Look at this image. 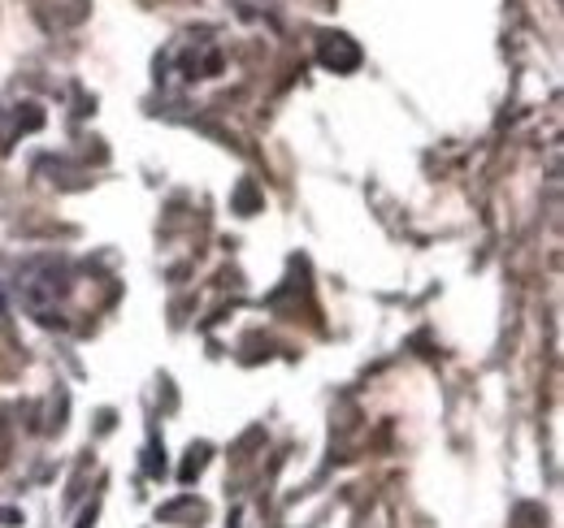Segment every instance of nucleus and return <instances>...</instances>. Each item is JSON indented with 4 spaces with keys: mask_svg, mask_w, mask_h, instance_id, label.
<instances>
[{
    "mask_svg": "<svg viewBox=\"0 0 564 528\" xmlns=\"http://www.w3.org/2000/svg\"><path fill=\"white\" fill-rule=\"evenodd\" d=\"M66 295H70V273H66V264L53 261V256L31 261L18 273V299H22L26 312H31L35 321H44V326L57 321V308H62Z\"/></svg>",
    "mask_w": 564,
    "mask_h": 528,
    "instance_id": "f257e3e1",
    "label": "nucleus"
},
{
    "mask_svg": "<svg viewBox=\"0 0 564 528\" xmlns=\"http://www.w3.org/2000/svg\"><path fill=\"white\" fill-rule=\"evenodd\" d=\"M317 62L335 74H352L360 66V44L344 31H326V35H317Z\"/></svg>",
    "mask_w": 564,
    "mask_h": 528,
    "instance_id": "f03ea898",
    "label": "nucleus"
},
{
    "mask_svg": "<svg viewBox=\"0 0 564 528\" xmlns=\"http://www.w3.org/2000/svg\"><path fill=\"white\" fill-rule=\"evenodd\" d=\"M87 13H91V0H44V4H40V18H44L48 26H57V31L87 22Z\"/></svg>",
    "mask_w": 564,
    "mask_h": 528,
    "instance_id": "7ed1b4c3",
    "label": "nucleus"
},
{
    "mask_svg": "<svg viewBox=\"0 0 564 528\" xmlns=\"http://www.w3.org/2000/svg\"><path fill=\"white\" fill-rule=\"evenodd\" d=\"M230 208H235V212H243V217L261 212V191H257V183H239V187H235V196H230Z\"/></svg>",
    "mask_w": 564,
    "mask_h": 528,
    "instance_id": "20e7f679",
    "label": "nucleus"
},
{
    "mask_svg": "<svg viewBox=\"0 0 564 528\" xmlns=\"http://www.w3.org/2000/svg\"><path fill=\"white\" fill-rule=\"evenodd\" d=\"M205 463H209V447L200 442V447H192V451H187V463H183V472H178V476H183V485H187V481H196V476L205 472Z\"/></svg>",
    "mask_w": 564,
    "mask_h": 528,
    "instance_id": "39448f33",
    "label": "nucleus"
},
{
    "mask_svg": "<svg viewBox=\"0 0 564 528\" xmlns=\"http://www.w3.org/2000/svg\"><path fill=\"white\" fill-rule=\"evenodd\" d=\"M9 455H13V420H9V411L0 407V468L9 463Z\"/></svg>",
    "mask_w": 564,
    "mask_h": 528,
    "instance_id": "423d86ee",
    "label": "nucleus"
}]
</instances>
